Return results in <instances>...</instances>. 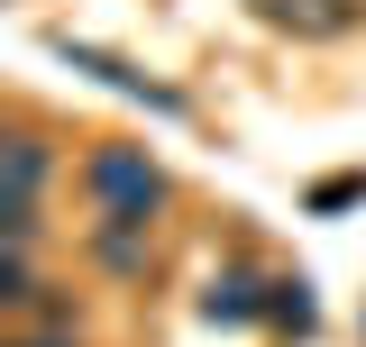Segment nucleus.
Masks as SVG:
<instances>
[{
    "mask_svg": "<svg viewBox=\"0 0 366 347\" xmlns=\"http://www.w3.org/2000/svg\"><path fill=\"white\" fill-rule=\"evenodd\" d=\"M165 192H174V183H165V165H156L147 146H92L83 156V201L101 219H156Z\"/></svg>",
    "mask_w": 366,
    "mask_h": 347,
    "instance_id": "1",
    "label": "nucleus"
},
{
    "mask_svg": "<svg viewBox=\"0 0 366 347\" xmlns=\"http://www.w3.org/2000/svg\"><path fill=\"white\" fill-rule=\"evenodd\" d=\"M46 174H55V146L37 129H0V201H46Z\"/></svg>",
    "mask_w": 366,
    "mask_h": 347,
    "instance_id": "2",
    "label": "nucleus"
},
{
    "mask_svg": "<svg viewBox=\"0 0 366 347\" xmlns=\"http://www.w3.org/2000/svg\"><path fill=\"white\" fill-rule=\"evenodd\" d=\"M83 256L101 265V274H147V219H101L83 238Z\"/></svg>",
    "mask_w": 366,
    "mask_h": 347,
    "instance_id": "3",
    "label": "nucleus"
},
{
    "mask_svg": "<svg viewBox=\"0 0 366 347\" xmlns=\"http://www.w3.org/2000/svg\"><path fill=\"white\" fill-rule=\"evenodd\" d=\"M257 293H266V283H257V274H220V283H211V293H202V320H257Z\"/></svg>",
    "mask_w": 366,
    "mask_h": 347,
    "instance_id": "4",
    "label": "nucleus"
},
{
    "mask_svg": "<svg viewBox=\"0 0 366 347\" xmlns=\"http://www.w3.org/2000/svg\"><path fill=\"white\" fill-rule=\"evenodd\" d=\"M46 283H37V265H28V247H0V311H28Z\"/></svg>",
    "mask_w": 366,
    "mask_h": 347,
    "instance_id": "5",
    "label": "nucleus"
},
{
    "mask_svg": "<svg viewBox=\"0 0 366 347\" xmlns=\"http://www.w3.org/2000/svg\"><path fill=\"white\" fill-rule=\"evenodd\" d=\"M266 320L302 338V329H312V283H266Z\"/></svg>",
    "mask_w": 366,
    "mask_h": 347,
    "instance_id": "6",
    "label": "nucleus"
},
{
    "mask_svg": "<svg viewBox=\"0 0 366 347\" xmlns=\"http://www.w3.org/2000/svg\"><path fill=\"white\" fill-rule=\"evenodd\" d=\"M37 238H46L37 201H0V247H37Z\"/></svg>",
    "mask_w": 366,
    "mask_h": 347,
    "instance_id": "7",
    "label": "nucleus"
},
{
    "mask_svg": "<svg viewBox=\"0 0 366 347\" xmlns=\"http://www.w3.org/2000/svg\"><path fill=\"white\" fill-rule=\"evenodd\" d=\"M348 201H366V174H330V183H312V211H348Z\"/></svg>",
    "mask_w": 366,
    "mask_h": 347,
    "instance_id": "8",
    "label": "nucleus"
},
{
    "mask_svg": "<svg viewBox=\"0 0 366 347\" xmlns=\"http://www.w3.org/2000/svg\"><path fill=\"white\" fill-rule=\"evenodd\" d=\"M9 347H74L64 329H37V338H9Z\"/></svg>",
    "mask_w": 366,
    "mask_h": 347,
    "instance_id": "9",
    "label": "nucleus"
}]
</instances>
